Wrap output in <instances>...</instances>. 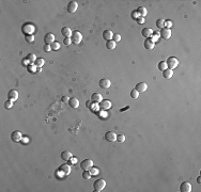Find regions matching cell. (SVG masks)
Wrapping results in <instances>:
<instances>
[{"label":"cell","instance_id":"4dcf8cb0","mask_svg":"<svg viewBox=\"0 0 201 192\" xmlns=\"http://www.w3.org/2000/svg\"><path fill=\"white\" fill-rule=\"evenodd\" d=\"M138 96H139V92L136 91L135 89H133V90L131 91V97L134 98V99H136V98H138Z\"/></svg>","mask_w":201,"mask_h":192},{"label":"cell","instance_id":"e0dca14e","mask_svg":"<svg viewBox=\"0 0 201 192\" xmlns=\"http://www.w3.org/2000/svg\"><path fill=\"white\" fill-rule=\"evenodd\" d=\"M112 38H114V34H112L111 30H105V31L103 32V39H104L106 42L111 41Z\"/></svg>","mask_w":201,"mask_h":192},{"label":"cell","instance_id":"3957f363","mask_svg":"<svg viewBox=\"0 0 201 192\" xmlns=\"http://www.w3.org/2000/svg\"><path fill=\"white\" fill-rule=\"evenodd\" d=\"M166 63H167V67H168L169 70H174V68L178 66L179 61H178V59L174 58V57H169L168 60L166 61Z\"/></svg>","mask_w":201,"mask_h":192},{"label":"cell","instance_id":"5bb4252c","mask_svg":"<svg viewBox=\"0 0 201 192\" xmlns=\"http://www.w3.org/2000/svg\"><path fill=\"white\" fill-rule=\"evenodd\" d=\"M55 42V35L53 33H47L44 36V43L46 45H51Z\"/></svg>","mask_w":201,"mask_h":192},{"label":"cell","instance_id":"8d00e7d4","mask_svg":"<svg viewBox=\"0 0 201 192\" xmlns=\"http://www.w3.org/2000/svg\"><path fill=\"white\" fill-rule=\"evenodd\" d=\"M90 173H91V175H97L99 173H100V171H99V169H96V168H93V167H92L90 170Z\"/></svg>","mask_w":201,"mask_h":192},{"label":"cell","instance_id":"44dd1931","mask_svg":"<svg viewBox=\"0 0 201 192\" xmlns=\"http://www.w3.org/2000/svg\"><path fill=\"white\" fill-rule=\"evenodd\" d=\"M143 46H145L146 49L151 50V49H153V48H154V42H152L151 39H147L145 41V43H143Z\"/></svg>","mask_w":201,"mask_h":192},{"label":"cell","instance_id":"c3c4849f","mask_svg":"<svg viewBox=\"0 0 201 192\" xmlns=\"http://www.w3.org/2000/svg\"><path fill=\"white\" fill-rule=\"evenodd\" d=\"M127 109H130V107H128V106H127V107H125V108H122L120 111H121V112H123V111H125V110H127Z\"/></svg>","mask_w":201,"mask_h":192},{"label":"cell","instance_id":"603a6c76","mask_svg":"<svg viewBox=\"0 0 201 192\" xmlns=\"http://www.w3.org/2000/svg\"><path fill=\"white\" fill-rule=\"evenodd\" d=\"M141 33H142V36H145L147 39H150V36H152V34H153V31H152L151 28H143Z\"/></svg>","mask_w":201,"mask_h":192},{"label":"cell","instance_id":"b9f144b4","mask_svg":"<svg viewBox=\"0 0 201 192\" xmlns=\"http://www.w3.org/2000/svg\"><path fill=\"white\" fill-rule=\"evenodd\" d=\"M43 49H44V51H46V52H49V51L51 50V47H50V45H46V44H45Z\"/></svg>","mask_w":201,"mask_h":192},{"label":"cell","instance_id":"484cf974","mask_svg":"<svg viewBox=\"0 0 201 192\" xmlns=\"http://www.w3.org/2000/svg\"><path fill=\"white\" fill-rule=\"evenodd\" d=\"M116 46H117V43L114 42L112 40L106 42V48H107V49H109V50H114L115 48H116Z\"/></svg>","mask_w":201,"mask_h":192},{"label":"cell","instance_id":"f1b7e54d","mask_svg":"<svg viewBox=\"0 0 201 192\" xmlns=\"http://www.w3.org/2000/svg\"><path fill=\"white\" fill-rule=\"evenodd\" d=\"M156 27H157V28H159V29L165 28V20H164V19H162V18L157 19V20H156Z\"/></svg>","mask_w":201,"mask_h":192},{"label":"cell","instance_id":"8fae6325","mask_svg":"<svg viewBox=\"0 0 201 192\" xmlns=\"http://www.w3.org/2000/svg\"><path fill=\"white\" fill-rule=\"evenodd\" d=\"M105 139L108 142H115V141H117V135L114 131H107L105 134Z\"/></svg>","mask_w":201,"mask_h":192},{"label":"cell","instance_id":"6da1fadb","mask_svg":"<svg viewBox=\"0 0 201 192\" xmlns=\"http://www.w3.org/2000/svg\"><path fill=\"white\" fill-rule=\"evenodd\" d=\"M71 41L73 44L75 45H79L83 41V35L79 31H74L72 33V36H71Z\"/></svg>","mask_w":201,"mask_h":192},{"label":"cell","instance_id":"7dc6e473","mask_svg":"<svg viewBox=\"0 0 201 192\" xmlns=\"http://www.w3.org/2000/svg\"><path fill=\"white\" fill-rule=\"evenodd\" d=\"M165 25H166V26L169 28V27H171V25H172V24L170 23V22H165Z\"/></svg>","mask_w":201,"mask_h":192},{"label":"cell","instance_id":"30bf717a","mask_svg":"<svg viewBox=\"0 0 201 192\" xmlns=\"http://www.w3.org/2000/svg\"><path fill=\"white\" fill-rule=\"evenodd\" d=\"M110 84H111L110 80L107 79V78L101 79L100 82H99V86H100V88H102V89H108V88H110Z\"/></svg>","mask_w":201,"mask_h":192},{"label":"cell","instance_id":"836d02e7","mask_svg":"<svg viewBox=\"0 0 201 192\" xmlns=\"http://www.w3.org/2000/svg\"><path fill=\"white\" fill-rule=\"evenodd\" d=\"M25 40H26L27 43H32V42H34V36H33V34L26 35V36H25Z\"/></svg>","mask_w":201,"mask_h":192},{"label":"cell","instance_id":"ee69618b","mask_svg":"<svg viewBox=\"0 0 201 192\" xmlns=\"http://www.w3.org/2000/svg\"><path fill=\"white\" fill-rule=\"evenodd\" d=\"M132 17H133L134 19H137V18L139 17V15H138V13H137L136 11H134V12L132 13Z\"/></svg>","mask_w":201,"mask_h":192},{"label":"cell","instance_id":"f35d334b","mask_svg":"<svg viewBox=\"0 0 201 192\" xmlns=\"http://www.w3.org/2000/svg\"><path fill=\"white\" fill-rule=\"evenodd\" d=\"M112 41L114 42H116V43H118V42H120L121 41V35L120 34H114V38H112Z\"/></svg>","mask_w":201,"mask_h":192},{"label":"cell","instance_id":"bcb514c9","mask_svg":"<svg viewBox=\"0 0 201 192\" xmlns=\"http://www.w3.org/2000/svg\"><path fill=\"white\" fill-rule=\"evenodd\" d=\"M69 97H68V96H63V97H62V102L63 103H66V102H69Z\"/></svg>","mask_w":201,"mask_h":192},{"label":"cell","instance_id":"52a82bcc","mask_svg":"<svg viewBox=\"0 0 201 192\" xmlns=\"http://www.w3.org/2000/svg\"><path fill=\"white\" fill-rule=\"evenodd\" d=\"M58 172L59 173H62L63 175H69L70 173H71V167H70V164H61L60 167H59V170H58Z\"/></svg>","mask_w":201,"mask_h":192},{"label":"cell","instance_id":"4fadbf2b","mask_svg":"<svg viewBox=\"0 0 201 192\" xmlns=\"http://www.w3.org/2000/svg\"><path fill=\"white\" fill-rule=\"evenodd\" d=\"M93 104H100L103 100V97L100 93H93L91 95V99H90Z\"/></svg>","mask_w":201,"mask_h":192},{"label":"cell","instance_id":"9c48e42d","mask_svg":"<svg viewBox=\"0 0 201 192\" xmlns=\"http://www.w3.org/2000/svg\"><path fill=\"white\" fill-rule=\"evenodd\" d=\"M180 191L181 192H190L192 191V185L188 182H183L180 185Z\"/></svg>","mask_w":201,"mask_h":192},{"label":"cell","instance_id":"d590c367","mask_svg":"<svg viewBox=\"0 0 201 192\" xmlns=\"http://www.w3.org/2000/svg\"><path fill=\"white\" fill-rule=\"evenodd\" d=\"M117 141L120 142V143H123L125 141V136L124 135H118L117 136Z\"/></svg>","mask_w":201,"mask_h":192},{"label":"cell","instance_id":"cb8c5ba5","mask_svg":"<svg viewBox=\"0 0 201 192\" xmlns=\"http://www.w3.org/2000/svg\"><path fill=\"white\" fill-rule=\"evenodd\" d=\"M172 76H173V71H172V70L167 68V70L163 71V77H164L165 79H170Z\"/></svg>","mask_w":201,"mask_h":192},{"label":"cell","instance_id":"2e32d148","mask_svg":"<svg viewBox=\"0 0 201 192\" xmlns=\"http://www.w3.org/2000/svg\"><path fill=\"white\" fill-rule=\"evenodd\" d=\"M68 103H69L70 107L73 108V109L78 108V106H79V100H78V98H76V97H71Z\"/></svg>","mask_w":201,"mask_h":192},{"label":"cell","instance_id":"d6a6232c","mask_svg":"<svg viewBox=\"0 0 201 192\" xmlns=\"http://www.w3.org/2000/svg\"><path fill=\"white\" fill-rule=\"evenodd\" d=\"M50 47H51V50H55V51H57L59 48H60V44L58 43V42H54L51 45H50Z\"/></svg>","mask_w":201,"mask_h":192},{"label":"cell","instance_id":"d6986e66","mask_svg":"<svg viewBox=\"0 0 201 192\" xmlns=\"http://www.w3.org/2000/svg\"><path fill=\"white\" fill-rule=\"evenodd\" d=\"M72 30L69 28V27H63V28H61V34H62L63 36L65 38H71L72 36Z\"/></svg>","mask_w":201,"mask_h":192},{"label":"cell","instance_id":"f546056e","mask_svg":"<svg viewBox=\"0 0 201 192\" xmlns=\"http://www.w3.org/2000/svg\"><path fill=\"white\" fill-rule=\"evenodd\" d=\"M27 59L30 61V63H34L35 62V60H37V57H35V55L34 54H29L28 56H27Z\"/></svg>","mask_w":201,"mask_h":192},{"label":"cell","instance_id":"7bdbcfd3","mask_svg":"<svg viewBox=\"0 0 201 192\" xmlns=\"http://www.w3.org/2000/svg\"><path fill=\"white\" fill-rule=\"evenodd\" d=\"M22 62H23V65H25V66H28L29 64H31V63H30V61H29L27 58H26V59H23Z\"/></svg>","mask_w":201,"mask_h":192},{"label":"cell","instance_id":"e575fe53","mask_svg":"<svg viewBox=\"0 0 201 192\" xmlns=\"http://www.w3.org/2000/svg\"><path fill=\"white\" fill-rule=\"evenodd\" d=\"M91 173H90V171H84V173H83V177L85 178V179H90L91 178Z\"/></svg>","mask_w":201,"mask_h":192},{"label":"cell","instance_id":"7402d4cb","mask_svg":"<svg viewBox=\"0 0 201 192\" xmlns=\"http://www.w3.org/2000/svg\"><path fill=\"white\" fill-rule=\"evenodd\" d=\"M72 157H73V155H72V153L70 151H64V152L61 153V158H62L64 161H69Z\"/></svg>","mask_w":201,"mask_h":192},{"label":"cell","instance_id":"1f68e13d","mask_svg":"<svg viewBox=\"0 0 201 192\" xmlns=\"http://www.w3.org/2000/svg\"><path fill=\"white\" fill-rule=\"evenodd\" d=\"M37 66L35 65H32V64H29V65L27 66V70H28V72L29 73H35L37 72V68H35Z\"/></svg>","mask_w":201,"mask_h":192},{"label":"cell","instance_id":"83f0119b","mask_svg":"<svg viewBox=\"0 0 201 192\" xmlns=\"http://www.w3.org/2000/svg\"><path fill=\"white\" fill-rule=\"evenodd\" d=\"M157 67H158L159 71H165V70H167L168 67H167V63H166V61H161V62H158Z\"/></svg>","mask_w":201,"mask_h":192},{"label":"cell","instance_id":"5b68a950","mask_svg":"<svg viewBox=\"0 0 201 192\" xmlns=\"http://www.w3.org/2000/svg\"><path fill=\"white\" fill-rule=\"evenodd\" d=\"M23 32L26 35H30V34H33V31H34V26L31 24H26L23 26Z\"/></svg>","mask_w":201,"mask_h":192},{"label":"cell","instance_id":"60d3db41","mask_svg":"<svg viewBox=\"0 0 201 192\" xmlns=\"http://www.w3.org/2000/svg\"><path fill=\"white\" fill-rule=\"evenodd\" d=\"M136 22H137L138 25H142V24L145 23V18H143V17H140V16H139V17L136 19Z\"/></svg>","mask_w":201,"mask_h":192},{"label":"cell","instance_id":"f6af8a7d","mask_svg":"<svg viewBox=\"0 0 201 192\" xmlns=\"http://www.w3.org/2000/svg\"><path fill=\"white\" fill-rule=\"evenodd\" d=\"M69 161H71V163H76V161H77V159H76V158H73V157H72V158H71V159L69 160Z\"/></svg>","mask_w":201,"mask_h":192},{"label":"cell","instance_id":"ba28073f","mask_svg":"<svg viewBox=\"0 0 201 192\" xmlns=\"http://www.w3.org/2000/svg\"><path fill=\"white\" fill-rule=\"evenodd\" d=\"M22 139H23L22 132L18 131V130H15V131H13L11 134V140L13 142H19V141H22Z\"/></svg>","mask_w":201,"mask_h":192},{"label":"cell","instance_id":"8992f818","mask_svg":"<svg viewBox=\"0 0 201 192\" xmlns=\"http://www.w3.org/2000/svg\"><path fill=\"white\" fill-rule=\"evenodd\" d=\"M159 35L164 40H168V39H170V36H171V30H170V28H163V29H161Z\"/></svg>","mask_w":201,"mask_h":192},{"label":"cell","instance_id":"ab89813d","mask_svg":"<svg viewBox=\"0 0 201 192\" xmlns=\"http://www.w3.org/2000/svg\"><path fill=\"white\" fill-rule=\"evenodd\" d=\"M63 43H64V45H66V46H69V45H71V44H72V41H71V38H65V39L63 40Z\"/></svg>","mask_w":201,"mask_h":192},{"label":"cell","instance_id":"f907efd6","mask_svg":"<svg viewBox=\"0 0 201 192\" xmlns=\"http://www.w3.org/2000/svg\"><path fill=\"white\" fill-rule=\"evenodd\" d=\"M197 183H198V184H200V183H201V178H200V176L197 178Z\"/></svg>","mask_w":201,"mask_h":192},{"label":"cell","instance_id":"7a4b0ae2","mask_svg":"<svg viewBox=\"0 0 201 192\" xmlns=\"http://www.w3.org/2000/svg\"><path fill=\"white\" fill-rule=\"evenodd\" d=\"M106 187V182L105 179H96L94 183H93V189L94 191H102L104 190V188Z\"/></svg>","mask_w":201,"mask_h":192},{"label":"cell","instance_id":"d4e9b609","mask_svg":"<svg viewBox=\"0 0 201 192\" xmlns=\"http://www.w3.org/2000/svg\"><path fill=\"white\" fill-rule=\"evenodd\" d=\"M136 12L138 13V15L140 16V17H145V16L147 15V13H148V11H147V9H146L145 7H139V8L136 10Z\"/></svg>","mask_w":201,"mask_h":192},{"label":"cell","instance_id":"7c38bea8","mask_svg":"<svg viewBox=\"0 0 201 192\" xmlns=\"http://www.w3.org/2000/svg\"><path fill=\"white\" fill-rule=\"evenodd\" d=\"M8 98L9 100H12V102H15L18 99V92L16 90H11L9 91L8 93Z\"/></svg>","mask_w":201,"mask_h":192},{"label":"cell","instance_id":"277c9868","mask_svg":"<svg viewBox=\"0 0 201 192\" xmlns=\"http://www.w3.org/2000/svg\"><path fill=\"white\" fill-rule=\"evenodd\" d=\"M92 167H93V161L91 159H85L81 161L80 163V168L84 170V171H89Z\"/></svg>","mask_w":201,"mask_h":192},{"label":"cell","instance_id":"ffe728a7","mask_svg":"<svg viewBox=\"0 0 201 192\" xmlns=\"http://www.w3.org/2000/svg\"><path fill=\"white\" fill-rule=\"evenodd\" d=\"M110 107H111V103L108 100V99H103V100L100 103V108H101V109L106 110V109H109Z\"/></svg>","mask_w":201,"mask_h":192},{"label":"cell","instance_id":"74e56055","mask_svg":"<svg viewBox=\"0 0 201 192\" xmlns=\"http://www.w3.org/2000/svg\"><path fill=\"white\" fill-rule=\"evenodd\" d=\"M12 107H13V102L12 100H7L4 103V108L6 109H11Z\"/></svg>","mask_w":201,"mask_h":192},{"label":"cell","instance_id":"4316f807","mask_svg":"<svg viewBox=\"0 0 201 192\" xmlns=\"http://www.w3.org/2000/svg\"><path fill=\"white\" fill-rule=\"evenodd\" d=\"M44 63H45V61H44V59H42V58H40V59H37L35 60V62L33 63L34 65L38 67V68H41L43 65H44Z\"/></svg>","mask_w":201,"mask_h":192},{"label":"cell","instance_id":"9a60e30c","mask_svg":"<svg viewBox=\"0 0 201 192\" xmlns=\"http://www.w3.org/2000/svg\"><path fill=\"white\" fill-rule=\"evenodd\" d=\"M147 89H148V86H147V83H145V82H138V83L135 86V90L138 91L139 93L146 92Z\"/></svg>","mask_w":201,"mask_h":192},{"label":"cell","instance_id":"ac0fdd59","mask_svg":"<svg viewBox=\"0 0 201 192\" xmlns=\"http://www.w3.org/2000/svg\"><path fill=\"white\" fill-rule=\"evenodd\" d=\"M77 8H78V4H77L76 1H70L69 4H68V11L70 13H75Z\"/></svg>","mask_w":201,"mask_h":192},{"label":"cell","instance_id":"681fc988","mask_svg":"<svg viewBox=\"0 0 201 192\" xmlns=\"http://www.w3.org/2000/svg\"><path fill=\"white\" fill-rule=\"evenodd\" d=\"M90 102H91V100H88V102L86 103V106H87L88 108H90Z\"/></svg>","mask_w":201,"mask_h":192}]
</instances>
